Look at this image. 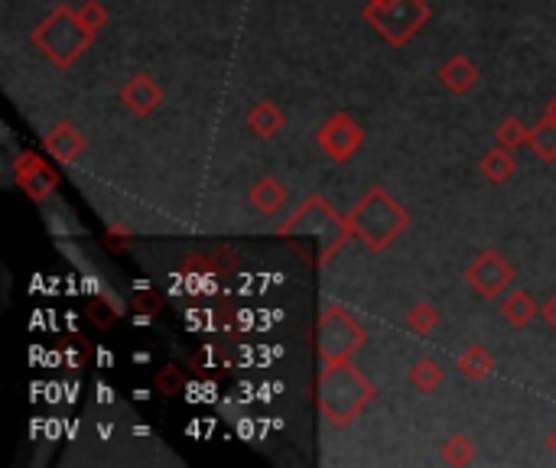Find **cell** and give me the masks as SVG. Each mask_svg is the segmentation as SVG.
I'll list each match as a JSON object with an SVG mask.
<instances>
[{"label": "cell", "instance_id": "obj_5", "mask_svg": "<svg viewBox=\"0 0 556 468\" xmlns=\"http://www.w3.org/2000/svg\"><path fill=\"white\" fill-rule=\"evenodd\" d=\"M365 20L394 46H404L430 20V7L423 0H371L365 7Z\"/></svg>", "mask_w": 556, "mask_h": 468}, {"label": "cell", "instance_id": "obj_7", "mask_svg": "<svg viewBox=\"0 0 556 468\" xmlns=\"http://www.w3.org/2000/svg\"><path fill=\"white\" fill-rule=\"evenodd\" d=\"M465 280H469L485 299H495V296H501L504 290H508V283L514 280V270L501 254L482 251L469 264V270H465Z\"/></svg>", "mask_w": 556, "mask_h": 468}, {"label": "cell", "instance_id": "obj_18", "mask_svg": "<svg viewBox=\"0 0 556 468\" xmlns=\"http://www.w3.org/2000/svg\"><path fill=\"white\" fill-rule=\"evenodd\" d=\"M85 316L92 319L98 329H111L114 322H118V316H124V303L121 299H111V296H95L92 303L85 306Z\"/></svg>", "mask_w": 556, "mask_h": 468}, {"label": "cell", "instance_id": "obj_21", "mask_svg": "<svg viewBox=\"0 0 556 468\" xmlns=\"http://www.w3.org/2000/svg\"><path fill=\"white\" fill-rule=\"evenodd\" d=\"M153 387H157V394L163 397H179L186 387V374L183 368H176V364H166V368L157 374V381H153Z\"/></svg>", "mask_w": 556, "mask_h": 468}, {"label": "cell", "instance_id": "obj_20", "mask_svg": "<svg viewBox=\"0 0 556 468\" xmlns=\"http://www.w3.org/2000/svg\"><path fill=\"white\" fill-rule=\"evenodd\" d=\"M410 384L420 390V394H433V390L443 384V368L433 358H420L410 368Z\"/></svg>", "mask_w": 556, "mask_h": 468}, {"label": "cell", "instance_id": "obj_14", "mask_svg": "<svg viewBox=\"0 0 556 468\" xmlns=\"http://www.w3.org/2000/svg\"><path fill=\"white\" fill-rule=\"evenodd\" d=\"M501 316L508 319V325H514V329H524V325L537 316V303L530 299V293L511 290L508 296L501 299Z\"/></svg>", "mask_w": 556, "mask_h": 468}, {"label": "cell", "instance_id": "obj_29", "mask_svg": "<svg viewBox=\"0 0 556 468\" xmlns=\"http://www.w3.org/2000/svg\"><path fill=\"white\" fill-rule=\"evenodd\" d=\"M550 449L556 452V429H553V433H550Z\"/></svg>", "mask_w": 556, "mask_h": 468}, {"label": "cell", "instance_id": "obj_19", "mask_svg": "<svg viewBox=\"0 0 556 468\" xmlns=\"http://www.w3.org/2000/svg\"><path fill=\"white\" fill-rule=\"evenodd\" d=\"M482 173L488 182H495V186H501V182H508L511 173H514V156L508 147H501V150H491L485 160H482Z\"/></svg>", "mask_w": 556, "mask_h": 468}, {"label": "cell", "instance_id": "obj_24", "mask_svg": "<svg viewBox=\"0 0 556 468\" xmlns=\"http://www.w3.org/2000/svg\"><path fill=\"white\" fill-rule=\"evenodd\" d=\"M498 134V143L501 147H508V150H514V147H521V143H527V137H530V130L517 121V117H508V121H501V127L495 130Z\"/></svg>", "mask_w": 556, "mask_h": 468}, {"label": "cell", "instance_id": "obj_28", "mask_svg": "<svg viewBox=\"0 0 556 468\" xmlns=\"http://www.w3.org/2000/svg\"><path fill=\"white\" fill-rule=\"evenodd\" d=\"M543 319H547L553 329H556V293L547 299V303H543Z\"/></svg>", "mask_w": 556, "mask_h": 468}, {"label": "cell", "instance_id": "obj_22", "mask_svg": "<svg viewBox=\"0 0 556 468\" xmlns=\"http://www.w3.org/2000/svg\"><path fill=\"white\" fill-rule=\"evenodd\" d=\"M43 218H46V225H49V231L56 234V238H66V234H79V231H82V225L69 215V208H66V205H62L56 215H53V208L46 205Z\"/></svg>", "mask_w": 556, "mask_h": 468}, {"label": "cell", "instance_id": "obj_23", "mask_svg": "<svg viewBox=\"0 0 556 468\" xmlns=\"http://www.w3.org/2000/svg\"><path fill=\"white\" fill-rule=\"evenodd\" d=\"M407 322H410V329L417 332V335H426V332L436 329L439 312H436V306H430V303H417V306H413V309L407 312Z\"/></svg>", "mask_w": 556, "mask_h": 468}, {"label": "cell", "instance_id": "obj_11", "mask_svg": "<svg viewBox=\"0 0 556 468\" xmlns=\"http://www.w3.org/2000/svg\"><path fill=\"white\" fill-rule=\"evenodd\" d=\"M43 147L53 153V160L59 163H75L79 153L85 150V137L79 134V127L72 124H56L49 134L43 137Z\"/></svg>", "mask_w": 556, "mask_h": 468}, {"label": "cell", "instance_id": "obj_2", "mask_svg": "<svg viewBox=\"0 0 556 468\" xmlns=\"http://www.w3.org/2000/svg\"><path fill=\"white\" fill-rule=\"evenodd\" d=\"M355 238L365 241L371 251H384L387 244L400 238V231L410 225V212L397 199H391L381 186H374L365 199H358L348 212Z\"/></svg>", "mask_w": 556, "mask_h": 468}, {"label": "cell", "instance_id": "obj_13", "mask_svg": "<svg viewBox=\"0 0 556 468\" xmlns=\"http://www.w3.org/2000/svg\"><path fill=\"white\" fill-rule=\"evenodd\" d=\"M251 205L257 208V212H264V215H274V212H280V205L287 202V192H283V186L277 179H270V176H264V179H257L254 186H251Z\"/></svg>", "mask_w": 556, "mask_h": 468}, {"label": "cell", "instance_id": "obj_10", "mask_svg": "<svg viewBox=\"0 0 556 468\" xmlns=\"http://www.w3.org/2000/svg\"><path fill=\"white\" fill-rule=\"evenodd\" d=\"M121 101H124L127 111H134V114L144 117V114H150L163 101V91H160V85L153 82L150 75H134L131 82L124 85Z\"/></svg>", "mask_w": 556, "mask_h": 468}, {"label": "cell", "instance_id": "obj_26", "mask_svg": "<svg viewBox=\"0 0 556 468\" xmlns=\"http://www.w3.org/2000/svg\"><path fill=\"white\" fill-rule=\"evenodd\" d=\"M79 17H82V23H85L92 33H98L101 26L108 23V13H105V7L98 4V0H88V4H82V7H79Z\"/></svg>", "mask_w": 556, "mask_h": 468}, {"label": "cell", "instance_id": "obj_15", "mask_svg": "<svg viewBox=\"0 0 556 468\" xmlns=\"http://www.w3.org/2000/svg\"><path fill=\"white\" fill-rule=\"evenodd\" d=\"M248 127L254 130V134H261V137H274L277 130L283 127V114L277 104H270V101H257L251 114H248Z\"/></svg>", "mask_w": 556, "mask_h": 468}, {"label": "cell", "instance_id": "obj_30", "mask_svg": "<svg viewBox=\"0 0 556 468\" xmlns=\"http://www.w3.org/2000/svg\"><path fill=\"white\" fill-rule=\"evenodd\" d=\"M547 114H550V117H556V98L550 101V111H547Z\"/></svg>", "mask_w": 556, "mask_h": 468}, {"label": "cell", "instance_id": "obj_17", "mask_svg": "<svg viewBox=\"0 0 556 468\" xmlns=\"http://www.w3.org/2000/svg\"><path fill=\"white\" fill-rule=\"evenodd\" d=\"M527 143L530 147H534V153L540 156V160H556V117H543V121L530 130V137H527Z\"/></svg>", "mask_w": 556, "mask_h": 468}, {"label": "cell", "instance_id": "obj_27", "mask_svg": "<svg viewBox=\"0 0 556 468\" xmlns=\"http://www.w3.org/2000/svg\"><path fill=\"white\" fill-rule=\"evenodd\" d=\"M137 312H144V316H157L160 306H163V299L153 293V290H137Z\"/></svg>", "mask_w": 556, "mask_h": 468}, {"label": "cell", "instance_id": "obj_4", "mask_svg": "<svg viewBox=\"0 0 556 468\" xmlns=\"http://www.w3.org/2000/svg\"><path fill=\"white\" fill-rule=\"evenodd\" d=\"M280 234L283 238H293V234H316V241H322L319 264H329L355 231L348 225V218H339V212H335L332 205H326L319 195H313V199L303 202L300 212H293V218L283 221Z\"/></svg>", "mask_w": 556, "mask_h": 468}, {"label": "cell", "instance_id": "obj_9", "mask_svg": "<svg viewBox=\"0 0 556 468\" xmlns=\"http://www.w3.org/2000/svg\"><path fill=\"white\" fill-rule=\"evenodd\" d=\"M17 182L30 199L46 202V199H53L56 195L59 176L53 173V166H49L46 160H40L36 153H23L20 163H17Z\"/></svg>", "mask_w": 556, "mask_h": 468}, {"label": "cell", "instance_id": "obj_12", "mask_svg": "<svg viewBox=\"0 0 556 468\" xmlns=\"http://www.w3.org/2000/svg\"><path fill=\"white\" fill-rule=\"evenodd\" d=\"M439 82H443L452 95H465L478 82V69L465 56H452L443 69H439Z\"/></svg>", "mask_w": 556, "mask_h": 468}, {"label": "cell", "instance_id": "obj_25", "mask_svg": "<svg viewBox=\"0 0 556 468\" xmlns=\"http://www.w3.org/2000/svg\"><path fill=\"white\" fill-rule=\"evenodd\" d=\"M443 455L449 465H469L475 459V449H472V439L465 436H452L446 446H443Z\"/></svg>", "mask_w": 556, "mask_h": 468}, {"label": "cell", "instance_id": "obj_16", "mask_svg": "<svg viewBox=\"0 0 556 468\" xmlns=\"http://www.w3.org/2000/svg\"><path fill=\"white\" fill-rule=\"evenodd\" d=\"M491 368H495V358H491L488 348L482 345H469L459 355V371L469 377V381H482V377L491 374Z\"/></svg>", "mask_w": 556, "mask_h": 468}, {"label": "cell", "instance_id": "obj_1", "mask_svg": "<svg viewBox=\"0 0 556 468\" xmlns=\"http://www.w3.org/2000/svg\"><path fill=\"white\" fill-rule=\"evenodd\" d=\"M374 400V384L352 361H332L319 377V410L329 423L345 426Z\"/></svg>", "mask_w": 556, "mask_h": 468}, {"label": "cell", "instance_id": "obj_3", "mask_svg": "<svg viewBox=\"0 0 556 468\" xmlns=\"http://www.w3.org/2000/svg\"><path fill=\"white\" fill-rule=\"evenodd\" d=\"M92 39H95V33L82 23L79 10H72L66 4H59L33 30V43L40 46L43 56L53 65H59V69H66V65L79 59L82 52L92 46Z\"/></svg>", "mask_w": 556, "mask_h": 468}, {"label": "cell", "instance_id": "obj_6", "mask_svg": "<svg viewBox=\"0 0 556 468\" xmlns=\"http://www.w3.org/2000/svg\"><path fill=\"white\" fill-rule=\"evenodd\" d=\"M316 342H319L322 364L352 361L355 351L368 342V332L355 322V316H348V309L329 306L326 312H322V319H319Z\"/></svg>", "mask_w": 556, "mask_h": 468}, {"label": "cell", "instance_id": "obj_8", "mask_svg": "<svg viewBox=\"0 0 556 468\" xmlns=\"http://www.w3.org/2000/svg\"><path fill=\"white\" fill-rule=\"evenodd\" d=\"M361 137H365V134H361V127L352 121V117H348V114H335V117H329V121L319 127L316 143H319L322 150H326L329 160L342 163V160H348V156H352L361 147Z\"/></svg>", "mask_w": 556, "mask_h": 468}]
</instances>
